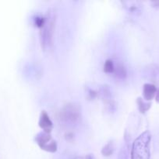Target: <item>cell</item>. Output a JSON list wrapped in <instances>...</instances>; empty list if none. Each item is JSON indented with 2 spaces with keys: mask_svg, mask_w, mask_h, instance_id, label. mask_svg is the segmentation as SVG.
<instances>
[{
  "mask_svg": "<svg viewBox=\"0 0 159 159\" xmlns=\"http://www.w3.org/2000/svg\"><path fill=\"white\" fill-rule=\"evenodd\" d=\"M114 71L118 78H124L126 75V71L123 65H117V68H114Z\"/></svg>",
  "mask_w": 159,
  "mask_h": 159,
  "instance_id": "ba28073f",
  "label": "cell"
},
{
  "mask_svg": "<svg viewBox=\"0 0 159 159\" xmlns=\"http://www.w3.org/2000/svg\"><path fill=\"white\" fill-rule=\"evenodd\" d=\"M36 141L40 148L48 152H55L57 150V144L51 135L48 133H41L36 137Z\"/></svg>",
  "mask_w": 159,
  "mask_h": 159,
  "instance_id": "277c9868",
  "label": "cell"
},
{
  "mask_svg": "<svg viewBox=\"0 0 159 159\" xmlns=\"http://www.w3.org/2000/svg\"><path fill=\"white\" fill-rule=\"evenodd\" d=\"M151 134L145 131L138 137L132 144L131 159H149Z\"/></svg>",
  "mask_w": 159,
  "mask_h": 159,
  "instance_id": "6da1fadb",
  "label": "cell"
},
{
  "mask_svg": "<svg viewBox=\"0 0 159 159\" xmlns=\"http://www.w3.org/2000/svg\"><path fill=\"white\" fill-rule=\"evenodd\" d=\"M39 126L41 128L44 130L45 133L49 134L52 130V122L49 119V116L47 114L46 112L43 111L41 114L40 120H39Z\"/></svg>",
  "mask_w": 159,
  "mask_h": 159,
  "instance_id": "5b68a950",
  "label": "cell"
},
{
  "mask_svg": "<svg viewBox=\"0 0 159 159\" xmlns=\"http://www.w3.org/2000/svg\"><path fill=\"white\" fill-rule=\"evenodd\" d=\"M156 93H157V89H156L155 86L154 85H151V84H145L143 89V97L145 98V99H147V100H151L154 97Z\"/></svg>",
  "mask_w": 159,
  "mask_h": 159,
  "instance_id": "8992f818",
  "label": "cell"
},
{
  "mask_svg": "<svg viewBox=\"0 0 159 159\" xmlns=\"http://www.w3.org/2000/svg\"><path fill=\"white\" fill-rule=\"evenodd\" d=\"M138 105L141 113H144V112L147 111L150 107V104L145 103V102H143L140 99H138Z\"/></svg>",
  "mask_w": 159,
  "mask_h": 159,
  "instance_id": "30bf717a",
  "label": "cell"
},
{
  "mask_svg": "<svg viewBox=\"0 0 159 159\" xmlns=\"http://www.w3.org/2000/svg\"><path fill=\"white\" fill-rule=\"evenodd\" d=\"M114 151V144L112 142H109L108 144H106L104 148H103L102 151V155H104V156H109L112 154Z\"/></svg>",
  "mask_w": 159,
  "mask_h": 159,
  "instance_id": "52a82bcc",
  "label": "cell"
},
{
  "mask_svg": "<svg viewBox=\"0 0 159 159\" xmlns=\"http://www.w3.org/2000/svg\"><path fill=\"white\" fill-rule=\"evenodd\" d=\"M114 68H115V65H114L113 62L111 60H107L105 61L104 66V71L106 73H112L114 72Z\"/></svg>",
  "mask_w": 159,
  "mask_h": 159,
  "instance_id": "9c48e42d",
  "label": "cell"
},
{
  "mask_svg": "<svg viewBox=\"0 0 159 159\" xmlns=\"http://www.w3.org/2000/svg\"><path fill=\"white\" fill-rule=\"evenodd\" d=\"M80 116L79 107L75 104H68L60 112V119L63 122L73 124L78 121Z\"/></svg>",
  "mask_w": 159,
  "mask_h": 159,
  "instance_id": "3957f363",
  "label": "cell"
},
{
  "mask_svg": "<svg viewBox=\"0 0 159 159\" xmlns=\"http://www.w3.org/2000/svg\"><path fill=\"white\" fill-rule=\"evenodd\" d=\"M55 30V17L49 13L45 18L43 26L41 27L40 37L41 46L45 51H49L53 45V34Z\"/></svg>",
  "mask_w": 159,
  "mask_h": 159,
  "instance_id": "7a4b0ae2",
  "label": "cell"
},
{
  "mask_svg": "<svg viewBox=\"0 0 159 159\" xmlns=\"http://www.w3.org/2000/svg\"><path fill=\"white\" fill-rule=\"evenodd\" d=\"M156 100H157V102H159V89L156 93Z\"/></svg>",
  "mask_w": 159,
  "mask_h": 159,
  "instance_id": "8fae6325",
  "label": "cell"
}]
</instances>
